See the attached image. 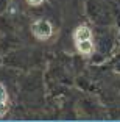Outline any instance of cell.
I'll use <instances>...</instances> for the list:
<instances>
[{
    "instance_id": "obj_1",
    "label": "cell",
    "mask_w": 120,
    "mask_h": 122,
    "mask_svg": "<svg viewBox=\"0 0 120 122\" xmlns=\"http://www.w3.org/2000/svg\"><path fill=\"white\" fill-rule=\"evenodd\" d=\"M33 35L38 38V39H48L52 36V24L48 20H36L34 25H33Z\"/></svg>"
},
{
    "instance_id": "obj_2",
    "label": "cell",
    "mask_w": 120,
    "mask_h": 122,
    "mask_svg": "<svg viewBox=\"0 0 120 122\" xmlns=\"http://www.w3.org/2000/svg\"><path fill=\"white\" fill-rule=\"evenodd\" d=\"M91 35H92L91 30H89L86 25H81V27H78V28L75 30L73 38H75V41H77V44H78V42H81V41L91 39Z\"/></svg>"
},
{
    "instance_id": "obj_3",
    "label": "cell",
    "mask_w": 120,
    "mask_h": 122,
    "mask_svg": "<svg viewBox=\"0 0 120 122\" xmlns=\"http://www.w3.org/2000/svg\"><path fill=\"white\" fill-rule=\"evenodd\" d=\"M77 46H78V50H80V53H83V55H89V53H92V50H94V46H92L91 39L81 41V42H78Z\"/></svg>"
},
{
    "instance_id": "obj_4",
    "label": "cell",
    "mask_w": 120,
    "mask_h": 122,
    "mask_svg": "<svg viewBox=\"0 0 120 122\" xmlns=\"http://www.w3.org/2000/svg\"><path fill=\"white\" fill-rule=\"evenodd\" d=\"M8 96H6V89L3 88V85H0V102H6Z\"/></svg>"
},
{
    "instance_id": "obj_5",
    "label": "cell",
    "mask_w": 120,
    "mask_h": 122,
    "mask_svg": "<svg viewBox=\"0 0 120 122\" xmlns=\"http://www.w3.org/2000/svg\"><path fill=\"white\" fill-rule=\"evenodd\" d=\"M6 110H8L6 102H0V116H3L5 113H6Z\"/></svg>"
},
{
    "instance_id": "obj_6",
    "label": "cell",
    "mask_w": 120,
    "mask_h": 122,
    "mask_svg": "<svg viewBox=\"0 0 120 122\" xmlns=\"http://www.w3.org/2000/svg\"><path fill=\"white\" fill-rule=\"evenodd\" d=\"M30 5H33V6H36V5H41L44 2V0H27Z\"/></svg>"
}]
</instances>
